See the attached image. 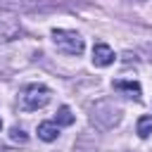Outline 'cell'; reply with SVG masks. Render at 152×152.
Masks as SVG:
<instances>
[{
  "instance_id": "1",
  "label": "cell",
  "mask_w": 152,
  "mask_h": 152,
  "mask_svg": "<svg viewBox=\"0 0 152 152\" xmlns=\"http://www.w3.org/2000/svg\"><path fill=\"white\" fill-rule=\"evenodd\" d=\"M50 97H52V93H50L48 86H43V83H31V86H26V88L21 90V95H19V107H21L24 112H36V109H43V107L50 102Z\"/></svg>"
},
{
  "instance_id": "2",
  "label": "cell",
  "mask_w": 152,
  "mask_h": 152,
  "mask_svg": "<svg viewBox=\"0 0 152 152\" xmlns=\"http://www.w3.org/2000/svg\"><path fill=\"white\" fill-rule=\"evenodd\" d=\"M52 40L64 55H81L83 48H86L83 38L76 31H69V28H55L52 31Z\"/></svg>"
},
{
  "instance_id": "3",
  "label": "cell",
  "mask_w": 152,
  "mask_h": 152,
  "mask_svg": "<svg viewBox=\"0 0 152 152\" xmlns=\"http://www.w3.org/2000/svg\"><path fill=\"white\" fill-rule=\"evenodd\" d=\"M93 124H97L100 128H112L114 124H119L121 119V109L112 102V100H102L93 107Z\"/></svg>"
},
{
  "instance_id": "4",
  "label": "cell",
  "mask_w": 152,
  "mask_h": 152,
  "mask_svg": "<svg viewBox=\"0 0 152 152\" xmlns=\"http://www.w3.org/2000/svg\"><path fill=\"white\" fill-rule=\"evenodd\" d=\"M21 33V21L14 12L10 10H0V40H14Z\"/></svg>"
},
{
  "instance_id": "5",
  "label": "cell",
  "mask_w": 152,
  "mask_h": 152,
  "mask_svg": "<svg viewBox=\"0 0 152 152\" xmlns=\"http://www.w3.org/2000/svg\"><path fill=\"white\" fill-rule=\"evenodd\" d=\"M114 62V50L107 43H95L93 48V64L95 66H109Z\"/></svg>"
},
{
  "instance_id": "6",
  "label": "cell",
  "mask_w": 152,
  "mask_h": 152,
  "mask_svg": "<svg viewBox=\"0 0 152 152\" xmlns=\"http://www.w3.org/2000/svg\"><path fill=\"white\" fill-rule=\"evenodd\" d=\"M112 88L119 90V93H124L131 100H140V83H135V81H114Z\"/></svg>"
},
{
  "instance_id": "7",
  "label": "cell",
  "mask_w": 152,
  "mask_h": 152,
  "mask_svg": "<svg viewBox=\"0 0 152 152\" xmlns=\"http://www.w3.org/2000/svg\"><path fill=\"white\" fill-rule=\"evenodd\" d=\"M38 138L45 140V142L57 140V138H59V126H57L55 121H43V124H38Z\"/></svg>"
},
{
  "instance_id": "8",
  "label": "cell",
  "mask_w": 152,
  "mask_h": 152,
  "mask_svg": "<svg viewBox=\"0 0 152 152\" xmlns=\"http://www.w3.org/2000/svg\"><path fill=\"white\" fill-rule=\"evenodd\" d=\"M55 124H57V126H71V124H74V114H71V109H69L66 104H62V107L57 109Z\"/></svg>"
},
{
  "instance_id": "9",
  "label": "cell",
  "mask_w": 152,
  "mask_h": 152,
  "mask_svg": "<svg viewBox=\"0 0 152 152\" xmlns=\"http://www.w3.org/2000/svg\"><path fill=\"white\" fill-rule=\"evenodd\" d=\"M150 133H152V116H140L138 119V135L150 138Z\"/></svg>"
},
{
  "instance_id": "10",
  "label": "cell",
  "mask_w": 152,
  "mask_h": 152,
  "mask_svg": "<svg viewBox=\"0 0 152 152\" xmlns=\"http://www.w3.org/2000/svg\"><path fill=\"white\" fill-rule=\"evenodd\" d=\"M12 140H14V142H26L28 138H26V133H24L21 128H12Z\"/></svg>"
},
{
  "instance_id": "11",
  "label": "cell",
  "mask_w": 152,
  "mask_h": 152,
  "mask_svg": "<svg viewBox=\"0 0 152 152\" xmlns=\"http://www.w3.org/2000/svg\"><path fill=\"white\" fill-rule=\"evenodd\" d=\"M0 128H2V121H0Z\"/></svg>"
}]
</instances>
